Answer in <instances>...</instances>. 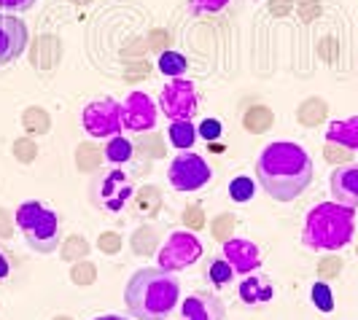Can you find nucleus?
<instances>
[{"label": "nucleus", "instance_id": "1", "mask_svg": "<svg viewBox=\"0 0 358 320\" xmlns=\"http://www.w3.org/2000/svg\"><path fill=\"white\" fill-rule=\"evenodd\" d=\"M315 167L299 143H269L256 159V180L275 202H294L313 183Z\"/></svg>", "mask_w": 358, "mask_h": 320}, {"label": "nucleus", "instance_id": "2", "mask_svg": "<svg viewBox=\"0 0 358 320\" xmlns=\"http://www.w3.org/2000/svg\"><path fill=\"white\" fill-rule=\"evenodd\" d=\"M180 302V280L162 267L138 269L124 288L127 312L135 320H167Z\"/></svg>", "mask_w": 358, "mask_h": 320}, {"label": "nucleus", "instance_id": "3", "mask_svg": "<svg viewBox=\"0 0 358 320\" xmlns=\"http://www.w3.org/2000/svg\"><path fill=\"white\" fill-rule=\"evenodd\" d=\"M356 237V210L340 202H321L305 218L302 242L310 250H342Z\"/></svg>", "mask_w": 358, "mask_h": 320}, {"label": "nucleus", "instance_id": "4", "mask_svg": "<svg viewBox=\"0 0 358 320\" xmlns=\"http://www.w3.org/2000/svg\"><path fill=\"white\" fill-rule=\"evenodd\" d=\"M14 224L19 226L24 242L36 253L49 256L59 248V229H62V221L59 215L49 210L46 205H41L36 199H27L22 202L14 213Z\"/></svg>", "mask_w": 358, "mask_h": 320}, {"label": "nucleus", "instance_id": "5", "mask_svg": "<svg viewBox=\"0 0 358 320\" xmlns=\"http://www.w3.org/2000/svg\"><path fill=\"white\" fill-rule=\"evenodd\" d=\"M132 196H135V186L122 167L100 170L90 183L92 208H97L103 213H122L132 202Z\"/></svg>", "mask_w": 358, "mask_h": 320}, {"label": "nucleus", "instance_id": "6", "mask_svg": "<svg viewBox=\"0 0 358 320\" xmlns=\"http://www.w3.org/2000/svg\"><path fill=\"white\" fill-rule=\"evenodd\" d=\"M81 126L94 140H110L124 132L122 124V103L113 97H100L92 100L90 106L81 110Z\"/></svg>", "mask_w": 358, "mask_h": 320}, {"label": "nucleus", "instance_id": "7", "mask_svg": "<svg viewBox=\"0 0 358 320\" xmlns=\"http://www.w3.org/2000/svg\"><path fill=\"white\" fill-rule=\"evenodd\" d=\"M159 110L170 122H192L199 113V94L194 81L170 78V84L159 92Z\"/></svg>", "mask_w": 358, "mask_h": 320}, {"label": "nucleus", "instance_id": "8", "mask_svg": "<svg viewBox=\"0 0 358 320\" xmlns=\"http://www.w3.org/2000/svg\"><path fill=\"white\" fill-rule=\"evenodd\" d=\"M167 178H170V186L176 191H183V194H192V191H199L202 186H208L213 173H210V164L202 159L194 151H180L176 159L170 161V170H167Z\"/></svg>", "mask_w": 358, "mask_h": 320}, {"label": "nucleus", "instance_id": "9", "mask_svg": "<svg viewBox=\"0 0 358 320\" xmlns=\"http://www.w3.org/2000/svg\"><path fill=\"white\" fill-rule=\"evenodd\" d=\"M202 240L194 231H173L159 248V267L167 272H183L202 259Z\"/></svg>", "mask_w": 358, "mask_h": 320}, {"label": "nucleus", "instance_id": "10", "mask_svg": "<svg viewBox=\"0 0 358 320\" xmlns=\"http://www.w3.org/2000/svg\"><path fill=\"white\" fill-rule=\"evenodd\" d=\"M159 108L145 92H129L127 100L122 103V124L127 132H148L157 126Z\"/></svg>", "mask_w": 358, "mask_h": 320}, {"label": "nucleus", "instance_id": "11", "mask_svg": "<svg viewBox=\"0 0 358 320\" xmlns=\"http://www.w3.org/2000/svg\"><path fill=\"white\" fill-rule=\"evenodd\" d=\"M30 43V30L19 17L0 14V65H11L24 54Z\"/></svg>", "mask_w": 358, "mask_h": 320}, {"label": "nucleus", "instance_id": "12", "mask_svg": "<svg viewBox=\"0 0 358 320\" xmlns=\"http://www.w3.org/2000/svg\"><path fill=\"white\" fill-rule=\"evenodd\" d=\"M227 307L213 291H194L180 302V320H224Z\"/></svg>", "mask_w": 358, "mask_h": 320}, {"label": "nucleus", "instance_id": "13", "mask_svg": "<svg viewBox=\"0 0 358 320\" xmlns=\"http://www.w3.org/2000/svg\"><path fill=\"white\" fill-rule=\"evenodd\" d=\"M224 259L232 264L234 275H251L262 267V250L251 240H240V237H229L224 242Z\"/></svg>", "mask_w": 358, "mask_h": 320}, {"label": "nucleus", "instance_id": "14", "mask_svg": "<svg viewBox=\"0 0 358 320\" xmlns=\"http://www.w3.org/2000/svg\"><path fill=\"white\" fill-rule=\"evenodd\" d=\"M329 189H331V196L334 202H340L345 208H358V161H348V164H340L331 178H329Z\"/></svg>", "mask_w": 358, "mask_h": 320}, {"label": "nucleus", "instance_id": "15", "mask_svg": "<svg viewBox=\"0 0 358 320\" xmlns=\"http://www.w3.org/2000/svg\"><path fill=\"white\" fill-rule=\"evenodd\" d=\"M272 293L275 288L269 283L267 275H259V272H251L245 275V280H240V288H237V296L240 302L245 304L248 310H262L272 302Z\"/></svg>", "mask_w": 358, "mask_h": 320}, {"label": "nucleus", "instance_id": "16", "mask_svg": "<svg viewBox=\"0 0 358 320\" xmlns=\"http://www.w3.org/2000/svg\"><path fill=\"white\" fill-rule=\"evenodd\" d=\"M326 143H340L350 151H358V116L331 122L329 129H326Z\"/></svg>", "mask_w": 358, "mask_h": 320}, {"label": "nucleus", "instance_id": "17", "mask_svg": "<svg viewBox=\"0 0 358 320\" xmlns=\"http://www.w3.org/2000/svg\"><path fill=\"white\" fill-rule=\"evenodd\" d=\"M167 138H170V145H173L176 151H189V148L197 143L199 132L192 122H170Z\"/></svg>", "mask_w": 358, "mask_h": 320}, {"label": "nucleus", "instance_id": "18", "mask_svg": "<svg viewBox=\"0 0 358 320\" xmlns=\"http://www.w3.org/2000/svg\"><path fill=\"white\" fill-rule=\"evenodd\" d=\"M243 126L251 132V135H264L272 129V110L267 106H253L245 110L243 116Z\"/></svg>", "mask_w": 358, "mask_h": 320}, {"label": "nucleus", "instance_id": "19", "mask_svg": "<svg viewBox=\"0 0 358 320\" xmlns=\"http://www.w3.org/2000/svg\"><path fill=\"white\" fill-rule=\"evenodd\" d=\"M103 157L106 161H110L113 167H119V164H124L135 157V145L127 140L124 135H116V138H110L106 143V151H103Z\"/></svg>", "mask_w": 358, "mask_h": 320}, {"label": "nucleus", "instance_id": "20", "mask_svg": "<svg viewBox=\"0 0 358 320\" xmlns=\"http://www.w3.org/2000/svg\"><path fill=\"white\" fill-rule=\"evenodd\" d=\"M326 113H329V106L323 103L321 97H307L305 103L299 106V110H296V119H299V124L305 126H318L326 119Z\"/></svg>", "mask_w": 358, "mask_h": 320}, {"label": "nucleus", "instance_id": "21", "mask_svg": "<svg viewBox=\"0 0 358 320\" xmlns=\"http://www.w3.org/2000/svg\"><path fill=\"white\" fill-rule=\"evenodd\" d=\"M205 280L213 285V288H224L234 280V269L232 264L221 256V259H210L208 267H205Z\"/></svg>", "mask_w": 358, "mask_h": 320}, {"label": "nucleus", "instance_id": "22", "mask_svg": "<svg viewBox=\"0 0 358 320\" xmlns=\"http://www.w3.org/2000/svg\"><path fill=\"white\" fill-rule=\"evenodd\" d=\"M189 68L186 57L178 52H164L159 57V71L167 75V78H183V73Z\"/></svg>", "mask_w": 358, "mask_h": 320}, {"label": "nucleus", "instance_id": "23", "mask_svg": "<svg viewBox=\"0 0 358 320\" xmlns=\"http://www.w3.org/2000/svg\"><path fill=\"white\" fill-rule=\"evenodd\" d=\"M253 194H256V183L248 175H237L229 183V199H234V202H251Z\"/></svg>", "mask_w": 358, "mask_h": 320}, {"label": "nucleus", "instance_id": "24", "mask_svg": "<svg viewBox=\"0 0 358 320\" xmlns=\"http://www.w3.org/2000/svg\"><path fill=\"white\" fill-rule=\"evenodd\" d=\"M87 253H90V245H87V240H84V237H78V234H73L71 240L62 245V259H65V261L87 259Z\"/></svg>", "mask_w": 358, "mask_h": 320}, {"label": "nucleus", "instance_id": "25", "mask_svg": "<svg viewBox=\"0 0 358 320\" xmlns=\"http://www.w3.org/2000/svg\"><path fill=\"white\" fill-rule=\"evenodd\" d=\"M313 304L321 310V312H331L334 310V293H331V288H329V283H315L313 285Z\"/></svg>", "mask_w": 358, "mask_h": 320}, {"label": "nucleus", "instance_id": "26", "mask_svg": "<svg viewBox=\"0 0 358 320\" xmlns=\"http://www.w3.org/2000/svg\"><path fill=\"white\" fill-rule=\"evenodd\" d=\"M24 129L27 132H33V135H43V132H49V116L41 110V108H30L27 113H24Z\"/></svg>", "mask_w": 358, "mask_h": 320}, {"label": "nucleus", "instance_id": "27", "mask_svg": "<svg viewBox=\"0 0 358 320\" xmlns=\"http://www.w3.org/2000/svg\"><path fill=\"white\" fill-rule=\"evenodd\" d=\"M353 154L356 151H350V148H345V145H340V143H326V148H323V157H326V161H331V164H348V161L353 159Z\"/></svg>", "mask_w": 358, "mask_h": 320}, {"label": "nucleus", "instance_id": "28", "mask_svg": "<svg viewBox=\"0 0 358 320\" xmlns=\"http://www.w3.org/2000/svg\"><path fill=\"white\" fill-rule=\"evenodd\" d=\"M132 248H135V253H148V250L157 248V231L148 229V226H143V229H138V234L132 237Z\"/></svg>", "mask_w": 358, "mask_h": 320}, {"label": "nucleus", "instance_id": "29", "mask_svg": "<svg viewBox=\"0 0 358 320\" xmlns=\"http://www.w3.org/2000/svg\"><path fill=\"white\" fill-rule=\"evenodd\" d=\"M229 6V0H189V11L192 14H218L221 8H227Z\"/></svg>", "mask_w": 358, "mask_h": 320}, {"label": "nucleus", "instance_id": "30", "mask_svg": "<svg viewBox=\"0 0 358 320\" xmlns=\"http://www.w3.org/2000/svg\"><path fill=\"white\" fill-rule=\"evenodd\" d=\"M232 231H234V215L224 213V215H218V218L213 221V237H215V240L227 242V240L232 237Z\"/></svg>", "mask_w": 358, "mask_h": 320}, {"label": "nucleus", "instance_id": "31", "mask_svg": "<svg viewBox=\"0 0 358 320\" xmlns=\"http://www.w3.org/2000/svg\"><path fill=\"white\" fill-rule=\"evenodd\" d=\"M340 272H342L340 256H329V259H321V261H318V277H321V280H334Z\"/></svg>", "mask_w": 358, "mask_h": 320}, {"label": "nucleus", "instance_id": "32", "mask_svg": "<svg viewBox=\"0 0 358 320\" xmlns=\"http://www.w3.org/2000/svg\"><path fill=\"white\" fill-rule=\"evenodd\" d=\"M76 161H78V167L81 170H92V167H97V161H100V151L94 148V145H78V154H76Z\"/></svg>", "mask_w": 358, "mask_h": 320}, {"label": "nucleus", "instance_id": "33", "mask_svg": "<svg viewBox=\"0 0 358 320\" xmlns=\"http://www.w3.org/2000/svg\"><path fill=\"white\" fill-rule=\"evenodd\" d=\"M94 267H92L90 261H84V264H78V267L73 269V283L76 285H92L94 283Z\"/></svg>", "mask_w": 358, "mask_h": 320}, {"label": "nucleus", "instance_id": "34", "mask_svg": "<svg viewBox=\"0 0 358 320\" xmlns=\"http://www.w3.org/2000/svg\"><path fill=\"white\" fill-rule=\"evenodd\" d=\"M36 3L38 0H0V11H6V14H24Z\"/></svg>", "mask_w": 358, "mask_h": 320}, {"label": "nucleus", "instance_id": "35", "mask_svg": "<svg viewBox=\"0 0 358 320\" xmlns=\"http://www.w3.org/2000/svg\"><path fill=\"white\" fill-rule=\"evenodd\" d=\"M97 245H100V250H106V253H116V250L122 248V237L116 231H103L100 240H97Z\"/></svg>", "mask_w": 358, "mask_h": 320}, {"label": "nucleus", "instance_id": "36", "mask_svg": "<svg viewBox=\"0 0 358 320\" xmlns=\"http://www.w3.org/2000/svg\"><path fill=\"white\" fill-rule=\"evenodd\" d=\"M14 275V256L0 245V283H6Z\"/></svg>", "mask_w": 358, "mask_h": 320}, {"label": "nucleus", "instance_id": "37", "mask_svg": "<svg viewBox=\"0 0 358 320\" xmlns=\"http://www.w3.org/2000/svg\"><path fill=\"white\" fill-rule=\"evenodd\" d=\"M197 132L205 138V140H218V138H221V122H215V119H205L202 126H197Z\"/></svg>", "mask_w": 358, "mask_h": 320}, {"label": "nucleus", "instance_id": "38", "mask_svg": "<svg viewBox=\"0 0 358 320\" xmlns=\"http://www.w3.org/2000/svg\"><path fill=\"white\" fill-rule=\"evenodd\" d=\"M14 154H17V159L30 161L33 157H36V145H33L30 140H17L14 143Z\"/></svg>", "mask_w": 358, "mask_h": 320}, {"label": "nucleus", "instance_id": "39", "mask_svg": "<svg viewBox=\"0 0 358 320\" xmlns=\"http://www.w3.org/2000/svg\"><path fill=\"white\" fill-rule=\"evenodd\" d=\"M183 224H186V226H192V229H199V226L205 224V218H202V210H199L197 205L186 208V213H183Z\"/></svg>", "mask_w": 358, "mask_h": 320}, {"label": "nucleus", "instance_id": "40", "mask_svg": "<svg viewBox=\"0 0 358 320\" xmlns=\"http://www.w3.org/2000/svg\"><path fill=\"white\" fill-rule=\"evenodd\" d=\"M269 6H272V11H275V14H286L288 8H291V0H272Z\"/></svg>", "mask_w": 358, "mask_h": 320}, {"label": "nucleus", "instance_id": "41", "mask_svg": "<svg viewBox=\"0 0 358 320\" xmlns=\"http://www.w3.org/2000/svg\"><path fill=\"white\" fill-rule=\"evenodd\" d=\"M94 320H127V318H122V315H100V318Z\"/></svg>", "mask_w": 358, "mask_h": 320}, {"label": "nucleus", "instance_id": "42", "mask_svg": "<svg viewBox=\"0 0 358 320\" xmlns=\"http://www.w3.org/2000/svg\"><path fill=\"white\" fill-rule=\"evenodd\" d=\"M54 320H71V318H54Z\"/></svg>", "mask_w": 358, "mask_h": 320}, {"label": "nucleus", "instance_id": "43", "mask_svg": "<svg viewBox=\"0 0 358 320\" xmlns=\"http://www.w3.org/2000/svg\"><path fill=\"white\" fill-rule=\"evenodd\" d=\"M356 253H358V248H356Z\"/></svg>", "mask_w": 358, "mask_h": 320}]
</instances>
